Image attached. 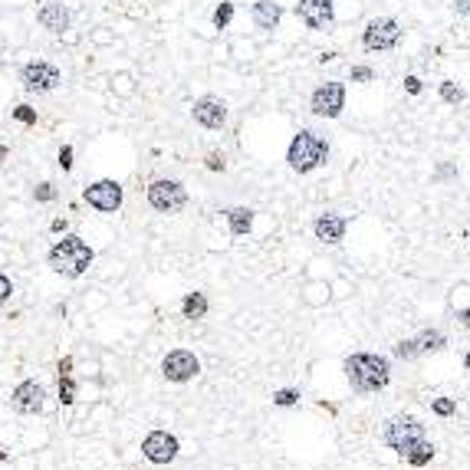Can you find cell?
<instances>
[{
    "label": "cell",
    "instance_id": "1",
    "mask_svg": "<svg viewBox=\"0 0 470 470\" xmlns=\"http://www.w3.org/2000/svg\"><path fill=\"white\" fill-rule=\"evenodd\" d=\"M346 378L349 385L359 392V395H371V392H382L385 385L392 382V365L385 355H371V352H355L346 359Z\"/></svg>",
    "mask_w": 470,
    "mask_h": 470
},
{
    "label": "cell",
    "instance_id": "2",
    "mask_svg": "<svg viewBox=\"0 0 470 470\" xmlns=\"http://www.w3.org/2000/svg\"><path fill=\"white\" fill-rule=\"evenodd\" d=\"M92 257H96V253H92V247H89L86 240L69 234V237H62V240L53 244L47 260H50V267L60 273V276L76 280V276H83V273L92 267Z\"/></svg>",
    "mask_w": 470,
    "mask_h": 470
},
{
    "label": "cell",
    "instance_id": "3",
    "mask_svg": "<svg viewBox=\"0 0 470 470\" xmlns=\"http://www.w3.org/2000/svg\"><path fill=\"white\" fill-rule=\"evenodd\" d=\"M329 155V145H326V138H319L316 132L310 128H299L293 142H289V149H286V161H289V168L299 174H310L316 171L322 161Z\"/></svg>",
    "mask_w": 470,
    "mask_h": 470
},
{
    "label": "cell",
    "instance_id": "4",
    "mask_svg": "<svg viewBox=\"0 0 470 470\" xmlns=\"http://www.w3.org/2000/svg\"><path fill=\"white\" fill-rule=\"evenodd\" d=\"M382 441L405 458V454H408V447H414L418 441H424V424L414 421V418H408V414H395V418L385 424Z\"/></svg>",
    "mask_w": 470,
    "mask_h": 470
},
{
    "label": "cell",
    "instance_id": "5",
    "mask_svg": "<svg viewBox=\"0 0 470 470\" xmlns=\"http://www.w3.org/2000/svg\"><path fill=\"white\" fill-rule=\"evenodd\" d=\"M145 198H149V204L158 210V214H178V210L187 204V191H185V185H178V181L158 178V181L149 185Z\"/></svg>",
    "mask_w": 470,
    "mask_h": 470
},
{
    "label": "cell",
    "instance_id": "6",
    "mask_svg": "<svg viewBox=\"0 0 470 470\" xmlns=\"http://www.w3.org/2000/svg\"><path fill=\"white\" fill-rule=\"evenodd\" d=\"M398 43H401V26H398V20H392V17H378V20H371V24L362 30V47L371 53L395 50Z\"/></svg>",
    "mask_w": 470,
    "mask_h": 470
},
{
    "label": "cell",
    "instance_id": "7",
    "mask_svg": "<svg viewBox=\"0 0 470 470\" xmlns=\"http://www.w3.org/2000/svg\"><path fill=\"white\" fill-rule=\"evenodd\" d=\"M198 371H201V362H198V355H194L191 349H171V352L161 359V375H165L168 382H174V385L191 382Z\"/></svg>",
    "mask_w": 470,
    "mask_h": 470
},
{
    "label": "cell",
    "instance_id": "8",
    "mask_svg": "<svg viewBox=\"0 0 470 470\" xmlns=\"http://www.w3.org/2000/svg\"><path fill=\"white\" fill-rule=\"evenodd\" d=\"M312 115L319 119H339L342 109H346V86L342 83H322L310 99Z\"/></svg>",
    "mask_w": 470,
    "mask_h": 470
},
{
    "label": "cell",
    "instance_id": "9",
    "mask_svg": "<svg viewBox=\"0 0 470 470\" xmlns=\"http://www.w3.org/2000/svg\"><path fill=\"white\" fill-rule=\"evenodd\" d=\"M20 83H24L26 92H50L62 83V73L53 66V62H26L24 69H20Z\"/></svg>",
    "mask_w": 470,
    "mask_h": 470
},
{
    "label": "cell",
    "instance_id": "10",
    "mask_svg": "<svg viewBox=\"0 0 470 470\" xmlns=\"http://www.w3.org/2000/svg\"><path fill=\"white\" fill-rule=\"evenodd\" d=\"M83 198H86L89 208L102 210V214H115L122 208V185L112 181V178H102V181H96V185H89L83 191Z\"/></svg>",
    "mask_w": 470,
    "mask_h": 470
},
{
    "label": "cell",
    "instance_id": "11",
    "mask_svg": "<svg viewBox=\"0 0 470 470\" xmlns=\"http://www.w3.org/2000/svg\"><path fill=\"white\" fill-rule=\"evenodd\" d=\"M178 451H181V444H178V437L168 431H151L145 434V441H142V454H145V460H151V464H171L174 458H178Z\"/></svg>",
    "mask_w": 470,
    "mask_h": 470
},
{
    "label": "cell",
    "instance_id": "12",
    "mask_svg": "<svg viewBox=\"0 0 470 470\" xmlns=\"http://www.w3.org/2000/svg\"><path fill=\"white\" fill-rule=\"evenodd\" d=\"M10 405H13V411H20V414H40L43 405H47V388L40 382H20L13 388Z\"/></svg>",
    "mask_w": 470,
    "mask_h": 470
},
{
    "label": "cell",
    "instance_id": "13",
    "mask_svg": "<svg viewBox=\"0 0 470 470\" xmlns=\"http://www.w3.org/2000/svg\"><path fill=\"white\" fill-rule=\"evenodd\" d=\"M296 17L310 26V30H326V26L333 24L335 7H333V0H299Z\"/></svg>",
    "mask_w": 470,
    "mask_h": 470
},
{
    "label": "cell",
    "instance_id": "14",
    "mask_svg": "<svg viewBox=\"0 0 470 470\" xmlns=\"http://www.w3.org/2000/svg\"><path fill=\"white\" fill-rule=\"evenodd\" d=\"M312 230H316V240H322V244H342L346 240V230H349V217H342V214H319L316 217V224H312Z\"/></svg>",
    "mask_w": 470,
    "mask_h": 470
},
{
    "label": "cell",
    "instance_id": "15",
    "mask_svg": "<svg viewBox=\"0 0 470 470\" xmlns=\"http://www.w3.org/2000/svg\"><path fill=\"white\" fill-rule=\"evenodd\" d=\"M194 122L204 125V128H224V122H227V106H224L217 96H204V99L194 102Z\"/></svg>",
    "mask_w": 470,
    "mask_h": 470
},
{
    "label": "cell",
    "instance_id": "16",
    "mask_svg": "<svg viewBox=\"0 0 470 470\" xmlns=\"http://www.w3.org/2000/svg\"><path fill=\"white\" fill-rule=\"evenodd\" d=\"M37 20L43 30H50V33H62L66 26H69V10L62 7V3H43L37 13Z\"/></svg>",
    "mask_w": 470,
    "mask_h": 470
},
{
    "label": "cell",
    "instance_id": "17",
    "mask_svg": "<svg viewBox=\"0 0 470 470\" xmlns=\"http://www.w3.org/2000/svg\"><path fill=\"white\" fill-rule=\"evenodd\" d=\"M250 13H253V24L260 26V30H276L280 17H283V7H280V3H273V0H257Z\"/></svg>",
    "mask_w": 470,
    "mask_h": 470
},
{
    "label": "cell",
    "instance_id": "18",
    "mask_svg": "<svg viewBox=\"0 0 470 470\" xmlns=\"http://www.w3.org/2000/svg\"><path fill=\"white\" fill-rule=\"evenodd\" d=\"M227 224H230V230L237 237L250 234V227H253V210L250 208H230L227 210Z\"/></svg>",
    "mask_w": 470,
    "mask_h": 470
},
{
    "label": "cell",
    "instance_id": "19",
    "mask_svg": "<svg viewBox=\"0 0 470 470\" xmlns=\"http://www.w3.org/2000/svg\"><path fill=\"white\" fill-rule=\"evenodd\" d=\"M181 312H185V319H204L208 316V296L204 293H187L185 303H181Z\"/></svg>",
    "mask_w": 470,
    "mask_h": 470
},
{
    "label": "cell",
    "instance_id": "20",
    "mask_svg": "<svg viewBox=\"0 0 470 470\" xmlns=\"http://www.w3.org/2000/svg\"><path fill=\"white\" fill-rule=\"evenodd\" d=\"M414 342H418V352H421V355H428V352H441V349L447 346V335L437 333V329H424V333H421Z\"/></svg>",
    "mask_w": 470,
    "mask_h": 470
},
{
    "label": "cell",
    "instance_id": "21",
    "mask_svg": "<svg viewBox=\"0 0 470 470\" xmlns=\"http://www.w3.org/2000/svg\"><path fill=\"white\" fill-rule=\"evenodd\" d=\"M434 458V444L424 437V441H418L414 447H408V454H405V460H408L411 467H424V464H431Z\"/></svg>",
    "mask_w": 470,
    "mask_h": 470
},
{
    "label": "cell",
    "instance_id": "22",
    "mask_svg": "<svg viewBox=\"0 0 470 470\" xmlns=\"http://www.w3.org/2000/svg\"><path fill=\"white\" fill-rule=\"evenodd\" d=\"M395 355H398V359H405V362L421 359L418 342H414V339H401V342H395Z\"/></svg>",
    "mask_w": 470,
    "mask_h": 470
},
{
    "label": "cell",
    "instance_id": "23",
    "mask_svg": "<svg viewBox=\"0 0 470 470\" xmlns=\"http://www.w3.org/2000/svg\"><path fill=\"white\" fill-rule=\"evenodd\" d=\"M60 401H62V405H73V401H76V382H73V375H60Z\"/></svg>",
    "mask_w": 470,
    "mask_h": 470
},
{
    "label": "cell",
    "instance_id": "24",
    "mask_svg": "<svg viewBox=\"0 0 470 470\" xmlns=\"http://www.w3.org/2000/svg\"><path fill=\"white\" fill-rule=\"evenodd\" d=\"M296 401H299L296 388H280V392H273V405H280V408H289V405H296Z\"/></svg>",
    "mask_w": 470,
    "mask_h": 470
},
{
    "label": "cell",
    "instance_id": "25",
    "mask_svg": "<svg viewBox=\"0 0 470 470\" xmlns=\"http://www.w3.org/2000/svg\"><path fill=\"white\" fill-rule=\"evenodd\" d=\"M431 411H434V414H441V418H451V414L458 411V401H451V398H434Z\"/></svg>",
    "mask_w": 470,
    "mask_h": 470
},
{
    "label": "cell",
    "instance_id": "26",
    "mask_svg": "<svg viewBox=\"0 0 470 470\" xmlns=\"http://www.w3.org/2000/svg\"><path fill=\"white\" fill-rule=\"evenodd\" d=\"M230 17H234V3H227V0H224L221 7L214 10V26H217V30H224V26L230 24Z\"/></svg>",
    "mask_w": 470,
    "mask_h": 470
},
{
    "label": "cell",
    "instance_id": "27",
    "mask_svg": "<svg viewBox=\"0 0 470 470\" xmlns=\"http://www.w3.org/2000/svg\"><path fill=\"white\" fill-rule=\"evenodd\" d=\"M441 99L444 102H464V89L454 86V83H444V86H441Z\"/></svg>",
    "mask_w": 470,
    "mask_h": 470
},
{
    "label": "cell",
    "instance_id": "28",
    "mask_svg": "<svg viewBox=\"0 0 470 470\" xmlns=\"http://www.w3.org/2000/svg\"><path fill=\"white\" fill-rule=\"evenodd\" d=\"M13 119H17V122H24V125H33L37 122V112L30 109V106H17V109H13Z\"/></svg>",
    "mask_w": 470,
    "mask_h": 470
},
{
    "label": "cell",
    "instance_id": "29",
    "mask_svg": "<svg viewBox=\"0 0 470 470\" xmlns=\"http://www.w3.org/2000/svg\"><path fill=\"white\" fill-rule=\"evenodd\" d=\"M204 165H208L210 171H224V168H227V161H224V151H210L208 158H204Z\"/></svg>",
    "mask_w": 470,
    "mask_h": 470
},
{
    "label": "cell",
    "instance_id": "30",
    "mask_svg": "<svg viewBox=\"0 0 470 470\" xmlns=\"http://www.w3.org/2000/svg\"><path fill=\"white\" fill-rule=\"evenodd\" d=\"M10 296H13V283H10V276H3V273H0V306H3V303H7Z\"/></svg>",
    "mask_w": 470,
    "mask_h": 470
},
{
    "label": "cell",
    "instance_id": "31",
    "mask_svg": "<svg viewBox=\"0 0 470 470\" xmlns=\"http://www.w3.org/2000/svg\"><path fill=\"white\" fill-rule=\"evenodd\" d=\"M60 165H62V171L73 168V145H62L60 149Z\"/></svg>",
    "mask_w": 470,
    "mask_h": 470
},
{
    "label": "cell",
    "instance_id": "32",
    "mask_svg": "<svg viewBox=\"0 0 470 470\" xmlns=\"http://www.w3.org/2000/svg\"><path fill=\"white\" fill-rule=\"evenodd\" d=\"M369 79H371L369 66H352V83H369Z\"/></svg>",
    "mask_w": 470,
    "mask_h": 470
},
{
    "label": "cell",
    "instance_id": "33",
    "mask_svg": "<svg viewBox=\"0 0 470 470\" xmlns=\"http://www.w3.org/2000/svg\"><path fill=\"white\" fill-rule=\"evenodd\" d=\"M56 198V191H53V185H47V181H43V185L37 187V201H53Z\"/></svg>",
    "mask_w": 470,
    "mask_h": 470
},
{
    "label": "cell",
    "instance_id": "34",
    "mask_svg": "<svg viewBox=\"0 0 470 470\" xmlns=\"http://www.w3.org/2000/svg\"><path fill=\"white\" fill-rule=\"evenodd\" d=\"M56 371H60V375H73V355H62L60 365H56Z\"/></svg>",
    "mask_w": 470,
    "mask_h": 470
},
{
    "label": "cell",
    "instance_id": "35",
    "mask_svg": "<svg viewBox=\"0 0 470 470\" xmlns=\"http://www.w3.org/2000/svg\"><path fill=\"white\" fill-rule=\"evenodd\" d=\"M405 89H408L411 96H418V92H421V79H418V76H408V79H405Z\"/></svg>",
    "mask_w": 470,
    "mask_h": 470
},
{
    "label": "cell",
    "instance_id": "36",
    "mask_svg": "<svg viewBox=\"0 0 470 470\" xmlns=\"http://www.w3.org/2000/svg\"><path fill=\"white\" fill-rule=\"evenodd\" d=\"M50 227H53V230H56V234H62V230H66V221H62V217H56V221H53Z\"/></svg>",
    "mask_w": 470,
    "mask_h": 470
},
{
    "label": "cell",
    "instance_id": "37",
    "mask_svg": "<svg viewBox=\"0 0 470 470\" xmlns=\"http://www.w3.org/2000/svg\"><path fill=\"white\" fill-rule=\"evenodd\" d=\"M458 10L464 13V17H467V0H458Z\"/></svg>",
    "mask_w": 470,
    "mask_h": 470
}]
</instances>
